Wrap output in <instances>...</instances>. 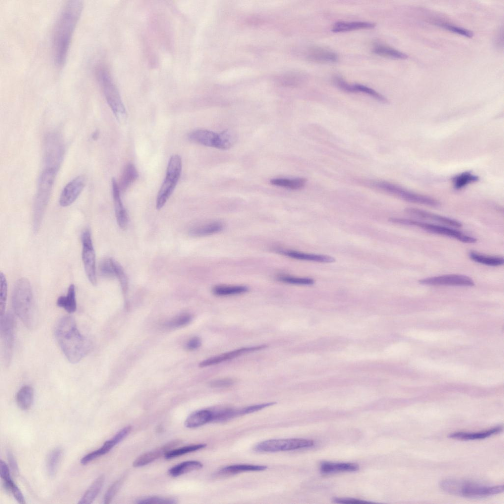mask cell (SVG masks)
Returning a JSON list of instances; mask_svg holds the SVG:
<instances>
[{"instance_id": "17", "label": "cell", "mask_w": 504, "mask_h": 504, "mask_svg": "<svg viewBox=\"0 0 504 504\" xmlns=\"http://www.w3.org/2000/svg\"><path fill=\"white\" fill-rule=\"evenodd\" d=\"M181 442L180 440L171 441L158 448L143 453L134 461L133 466L135 467H140L148 465L164 455L167 452L180 444Z\"/></svg>"}, {"instance_id": "10", "label": "cell", "mask_w": 504, "mask_h": 504, "mask_svg": "<svg viewBox=\"0 0 504 504\" xmlns=\"http://www.w3.org/2000/svg\"><path fill=\"white\" fill-rule=\"evenodd\" d=\"M1 357L5 367L11 362L14 343L15 320L10 313L0 316Z\"/></svg>"}, {"instance_id": "30", "label": "cell", "mask_w": 504, "mask_h": 504, "mask_svg": "<svg viewBox=\"0 0 504 504\" xmlns=\"http://www.w3.org/2000/svg\"><path fill=\"white\" fill-rule=\"evenodd\" d=\"M58 306L64 309L68 313H73L77 309L75 288L74 284L69 285L65 296H60L57 301Z\"/></svg>"}, {"instance_id": "34", "label": "cell", "mask_w": 504, "mask_h": 504, "mask_svg": "<svg viewBox=\"0 0 504 504\" xmlns=\"http://www.w3.org/2000/svg\"><path fill=\"white\" fill-rule=\"evenodd\" d=\"M203 464L198 461H187L170 468L168 472L171 476L177 477L184 473L202 468Z\"/></svg>"}, {"instance_id": "3", "label": "cell", "mask_w": 504, "mask_h": 504, "mask_svg": "<svg viewBox=\"0 0 504 504\" xmlns=\"http://www.w3.org/2000/svg\"><path fill=\"white\" fill-rule=\"evenodd\" d=\"M11 303L15 314L26 327L34 328L37 315L32 288L27 278H21L15 283L11 294Z\"/></svg>"}, {"instance_id": "44", "label": "cell", "mask_w": 504, "mask_h": 504, "mask_svg": "<svg viewBox=\"0 0 504 504\" xmlns=\"http://www.w3.org/2000/svg\"><path fill=\"white\" fill-rule=\"evenodd\" d=\"M114 261L112 258H105L100 262L99 270L101 276L106 278L115 277Z\"/></svg>"}, {"instance_id": "21", "label": "cell", "mask_w": 504, "mask_h": 504, "mask_svg": "<svg viewBox=\"0 0 504 504\" xmlns=\"http://www.w3.org/2000/svg\"><path fill=\"white\" fill-rule=\"evenodd\" d=\"M307 59L316 63H332L338 61L337 54L333 51L319 46H313L307 51Z\"/></svg>"}, {"instance_id": "26", "label": "cell", "mask_w": 504, "mask_h": 504, "mask_svg": "<svg viewBox=\"0 0 504 504\" xmlns=\"http://www.w3.org/2000/svg\"><path fill=\"white\" fill-rule=\"evenodd\" d=\"M121 441V437L116 434L111 440L106 441L100 448L84 456L80 460L81 463L86 465L97 457L105 454Z\"/></svg>"}, {"instance_id": "16", "label": "cell", "mask_w": 504, "mask_h": 504, "mask_svg": "<svg viewBox=\"0 0 504 504\" xmlns=\"http://www.w3.org/2000/svg\"><path fill=\"white\" fill-rule=\"evenodd\" d=\"M86 184L84 176L80 175L69 182L63 189L59 198V203L62 207L72 204L83 190Z\"/></svg>"}, {"instance_id": "13", "label": "cell", "mask_w": 504, "mask_h": 504, "mask_svg": "<svg viewBox=\"0 0 504 504\" xmlns=\"http://www.w3.org/2000/svg\"><path fill=\"white\" fill-rule=\"evenodd\" d=\"M376 186L408 202L432 207H438L440 205L439 201L433 198L410 191L390 183L378 182L376 183Z\"/></svg>"}, {"instance_id": "48", "label": "cell", "mask_w": 504, "mask_h": 504, "mask_svg": "<svg viewBox=\"0 0 504 504\" xmlns=\"http://www.w3.org/2000/svg\"><path fill=\"white\" fill-rule=\"evenodd\" d=\"M124 480L123 476L114 482L108 489L104 496V503L109 504L120 489Z\"/></svg>"}, {"instance_id": "47", "label": "cell", "mask_w": 504, "mask_h": 504, "mask_svg": "<svg viewBox=\"0 0 504 504\" xmlns=\"http://www.w3.org/2000/svg\"><path fill=\"white\" fill-rule=\"evenodd\" d=\"M114 269L115 277L119 281L123 292L126 293L128 287L127 279L123 268L116 260L114 261Z\"/></svg>"}, {"instance_id": "35", "label": "cell", "mask_w": 504, "mask_h": 504, "mask_svg": "<svg viewBox=\"0 0 504 504\" xmlns=\"http://www.w3.org/2000/svg\"><path fill=\"white\" fill-rule=\"evenodd\" d=\"M248 290V287L243 285H218L212 289L213 294L219 296L239 295L245 293Z\"/></svg>"}, {"instance_id": "5", "label": "cell", "mask_w": 504, "mask_h": 504, "mask_svg": "<svg viewBox=\"0 0 504 504\" xmlns=\"http://www.w3.org/2000/svg\"><path fill=\"white\" fill-rule=\"evenodd\" d=\"M58 170L53 167H46L40 176L33 205V229L34 233L38 232L40 228Z\"/></svg>"}, {"instance_id": "40", "label": "cell", "mask_w": 504, "mask_h": 504, "mask_svg": "<svg viewBox=\"0 0 504 504\" xmlns=\"http://www.w3.org/2000/svg\"><path fill=\"white\" fill-rule=\"evenodd\" d=\"M350 93H362L382 103H387L388 101L386 97L376 91L362 84H351Z\"/></svg>"}, {"instance_id": "6", "label": "cell", "mask_w": 504, "mask_h": 504, "mask_svg": "<svg viewBox=\"0 0 504 504\" xmlns=\"http://www.w3.org/2000/svg\"><path fill=\"white\" fill-rule=\"evenodd\" d=\"M96 80L105 99L114 115L120 123L126 121V113L119 92L108 70L100 65L95 69Z\"/></svg>"}, {"instance_id": "28", "label": "cell", "mask_w": 504, "mask_h": 504, "mask_svg": "<svg viewBox=\"0 0 504 504\" xmlns=\"http://www.w3.org/2000/svg\"><path fill=\"white\" fill-rule=\"evenodd\" d=\"M223 224L218 221L208 222L191 228L189 233L194 237H203L213 235L221 231Z\"/></svg>"}, {"instance_id": "55", "label": "cell", "mask_w": 504, "mask_h": 504, "mask_svg": "<svg viewBox=\"0 0 504 504\" xmlns=\"http://www.w3.org/2000/svg\"><path fill=\"white\" fill-rule=\"evenodd\" d=\"M233 381L230 379H223L215 380L212 382L211 385L213 387H222L231 385Z\"/></svg>"}, {"instance_id": "14", "label": "cell", "mask_w": 504, "mask_h": 504, "mask_svg": "<svg viewBox=\"0 0 504 504\" xmlns=\"http://www.w3.org/2000/svg\"><path fill=\"white\" fill-rule=\"evenodd\" d=\"M64 149L63 142L55 134L47 136L45 150V160L46 167H53L58 169L63 156Z\"/></svg>"}, {"instance_id": "18", "label": "cell", "mask_w": 504, "mask_h": 504, "mask_svg": "<svg viewBox=\"0 0 504 504\" xmlns=\"http://www.w3.org/2000/svg\"><path fill=\"white\" fill-rule=\"evenodd\" d=\"M267 347V345H262L260 346L239 348L206 359L200 363L199 365L200 367H205L218 364L224 361L233 359L239 356L250 353L251 352L259 350L263 348H265Z\"/></svg>"}, {"instance_id": "53", "label": "cell", "mask_w": 504, "mask_h": 504, "mask_svg": "<svg viewBox=\"0 0 504 504\" xmlns=\"http://www.w3.org/2000/svg\"><path fill=\"white\" fill-rule=\"evenodd\" d=\"M7 454L10 469L14 475H17L19 473V469L17 462L11 452L8 451Z\"/></svg>"}, {"instance_id": "54", "label": "cell", "mask_w": 504, "mask_h": 504, "mask_svg": "<svg viewBox=\"0 0 504 504\" xmlns=\"http://www.w3.org/2000/svg\"><path fill=\"white\" fill-rule=\"evenodd\" d=\"M0 476L2 480L10 477L9 468L6 464L2 460L0 461Z\"/></svg>"}, {"instance_id": "50", "label": "cell", "mask_w": 504, "mask_h": 504, "mask_svg": "<svg viewBox=\"0 0 504 504\" xmlns=\"http://www.w3.org/2000/svg\"><path fill=\"white\" fill-rule=\"evenodd\" d=\"M437 24L438 26L443 29L464 36L472 37L473 35L471 31L461 27L445 23H438Z\"/></svg>"}, {"instance_id": "22", "label": "cell", "mask_w": 504, "mask_h": 504, "mask_svg": "<svg viewBox=\"0 0 504 504\" xmlns=\"http://www.w3.org/2000/svg\"><path fill=\"white\" fill-rule=\"evenodd\" d=\"M279 253L295 259L311 261L322 263H332L335 259L330 256L322 254L307 253L298 251L287 250H278Z\"/></svg>"}, {"instance_id": "29", "label": "cell", "mask_w": 504, "mask_h": 504, "mask_svg": "<svg viewBox=\"0 0 504 504\" xmlns=\"http://www.w3.org/2000/svg\"><path fill=\"white\" fill-rule=\"evenodd\" d=\"M359 468L358 465L354 463L324 462L321 463L320 470L323 473L329 474L340 472H355L358 470Z\"/></svg>"}, {"instance_id": "32", "label": "cell", "mask_w": 504, "mask_h": 504, "mask_svg": "<svg viewBox=\"0 0 504 504\" xmlns=\"http://www.w3.org/2000/svg\"><path fill=\"white\" fill-rule=\"evenodd\" d=\"M138 173L135 166L130 163L125 167L118 184L120 192H124L137 179Z\"/></svg>"}, {"instance_id": "19", "label": "cell", "mask_w": 504, "mask_h": 504, "mask_svg": "<svg viewBox=\"0 0 504 504\" xmlns=\"http://www.w3.org/2000/svg\"><path fill=\"white\" fill-rule=\"evenodd\" d=\"M405 212L413 216L424 220H432L451 227L460 228L462 226V223L456 220L437 215L418 208H408L405 210Z\"/></svg>"}, {"instance_id": "1", "label": "cell", "mask_w": 504, "mask_h": 504, "mask_svg": "<svg viewBox=\"0 0 504 504\" xmlns=\"http://www.w3.org/2000/svg\"><path fill=\"white\" fill-rule=\"evenodd\" d=\"M83 8L82 1L69 0L62 9L54 28L52 47L54 62H65L71 37Z\"/></svg>"}, {"instance_id": "7", "label": "cell", "mask_w": 504, "mask_h": 504, "mask_svg": "<svg viewBox=\"0 0 504 504\" xmlns=\"http://www.w3.org/2000/svg\"><path fill=\"white\" fill-rule=\"evenodd\" d=\"M188 137L193 142L222 150L231 148L236 141L235 134L228 130L216 133L206 129H197L191 132Z\"/></svg>"}, {"instance_id": "25", "label": "cell", "mask_w": 504, "mask_h": 504, "mask_svg": "<svg viewBox=\"0 0 504 504\" xmlns=\"http://www.w3.org/2000/svg\"><path fill=\"white\" fill-rule=\"evenodd\" d=\"M267 467L263 465L251 464H237L228 466L220 470L217 473L218 476H229L245 472L262 471Z\"/></svg>"}, {"instance_id": "9", "label": "cell", "mask_w": 504, "mask_h": 504, "mask_svg": "<svg viewBox=\"0 0 504 504\" xmlns=\"http://www.w3.org/2000/svg\"><path fill=\"white\" fill-rule=\"evenodd\" d=\"M389 221L394 223L418 227L428 232L453 238L463 243L473 244L477 241V239L473 237L467 235L456 229L442 225L398 218H390Z\"/></svg>"}, {"instance_id": "24", "label": "cell", "mask_w": 504, "mask_h": 504, "mask_svg": "<svg viewBox=\"0 0 504 504\" xmlns=\"http://www.w3.org/2000/svg\"><path fill=\"white\" fill-rule=\"evenodd\" d=\"M212 410L204 409L190 414L185 421V425L189 428H196L212 421Z\"/></svg>"}, {"instance_id": "12", "label": "cell", "mask_w": 504, "mask_h": 504, "mask_svg": "<svg viewBox=\"0 0 504 504\" xmlns=\"http://www.w3.org/2000/svg\"><path fill=\"white\" fill-rule=\"evenodd\" d=\"M82 250V259L86 276L94 285L97 283L96 259L91 234L89 229H85L81 236Z\"/></svg>"}, {"instance_id": "20", "label": "cell", "mask_w": 504, "mask_h": 504, "mask_svg": "<svg viewBox=\"0 0 504 504\" xmlns=\"http://www.w3.org/2000/svg\"><path fill=\"white\" fill-rule=\"evenodd\" d=\"M112 187L117 221L120 227L122 229H125L127 225L128 216L121 199V192L118 184L114 178L112 179Z\"/></svg>"}, {"instance_id": "4", "label": "cell", "mask_w": 504, "mask_h": 504, "mask_svg": "<svg viewBox=\"0 0 504 504\" xmlns=\"http://www.w3.org/2000/svg\"><path fill=\"white\" fill-rule=\"evenodd\" d=\"M440 488L454 496L476 499L492 496L503 493L504 485L486 486L471 481L448 478L441 480Z\"/></svg>"}, {"instance_id": "43", "label": "cell", "mask_w": 504, "mask_h": 504, "mask_svg": "<svg viewBox=\"0 0 504 504\" xmlns=\"http://www.w3.org/2000/svg\"><path fill=\"white\" fill-rule=\"evenodd\" d=\"M277 279L282 283L294 285H309L315 283V281L311 278L296 277L287 275H280L277 276Z\"/></svg>"}, {"instance_id": "51", "label": "cell", "mask_w": 504, "mask_h": 504, "mask_svg": "<svg viewBox=\"0 0 504 504\" xmlns=\"http://www.w3.org/2000/svg\"><path fill=\"white\" fill-rule=\"evenodd\" d=\"M191 320V316L188 314H184L175 317L168 323L171 327H180L188 324Z\"/></svg>"}, {"instance_id": "15", "label": "cell", "mask_w": 504, "mask_h": 504, "mask_svg": "<svg viewBox=\"0 0 504 504\" xmlns=\"http://www.w3.org/2000/svg\"><path fill=\"white\" fill-rule=\"evenodd\" d=\"M418 282L420 284L427 285L472 286L474 285V282L471 278L460 274L429 277L420 279Z\"/></svg>"}, {"instance_id": "11", "label": "cell", "mask_w": 504, "mask_h": 504, "mask_svg": "<svg viewBox=\"0 0 504 504\" xmlns=\"http://www.w3.org/2000/svg\"><path fill=\"white\" fill-rule=\"evenodd\" d=\"M314 444V441L305 439H272L258 443L254 450L258 452H275L310 448Z\"/></svg>"}, {"instance_id": "45", "label": "cell", "mask_w": 504, "mask_h": 504, "mask_svg": "<svg viewBox=\"0 0 504 504\" xmlns=\"http://www.w3.org/2000/svg\"><path fill=\"white\" fill-rule=\"evenodd\" d=\"M5 488L13 495L16 501L20 504H25V499L20 490L13 481L11 477L3 480Z\"/></svg>"}, {"instance_id": "33", "label": "cell", "mask_w": 504, "mask_h": 504, "mask_svg": "<svg viewBox=\"0 0 504 504\" xmlns=\"http://www.w3.org/2000/svg\"><path fill=\"white\" fill-rule=\"evenodd\" d=\"M33 397L34 391L31 386H23L16 394V400L17 405L23 410L29 409L32 405Z\"/></svg>"}, {"instance_id": "8", "label": "cell", "mask_w": 504, "mask_h": 504, "mask_svg": "<svg viewBox=\"0 0 504 504\" xmlns=\"http://www.w3.org/2000/svg\"><path fill=\"white\" fill-rule=\"evenodd\" d=\"M182 168L181 157L172 155L168 161L165 179L158 192L156 208L161 209L173 193L180 177Z\"/></svg>"}, {"instance_id": "23", "label": "cell", "mask_w": 504, "mask_h": 504, "mask_svg": "<svg viewBox=\"0 0 504 504\" xmlns=\"http://www.w3.org/2000/svg\"><path fill=\"white\" fill-rule=\"evenodd\" d=\"M502 431L503 427L502 426H498L489 430L477 432H453L450 434L448 437L451 439L461 441L481 440L501 433Z\"/></svg>"}, {"instance_id": "52", "label": "cell", "mask_w": 504, "mask_h": 504, "mask_svg": "<svg viewBox=\"0 0 504 504\" xmlns=\"http://www.w3.org/2000/svg\"><path fill=\"white\" fill-rule=\"evenodd\" d=\"M333 502L338 504H365L371 503L370 502L364 501L362 500L356 499L354 498H335L333 499Z\"/></svg>"}, {"instance_id": "56", "label": "cell", "mask_w": 504, "mask_h": 504, "mask_svg": "<svg viewBox=\"0 0 504 504\" xmlns=\"http://www.w3.org/2000/svg\"><path fill=\"white\" fill-rule=\"evenodd\" d=\"M201 345V341L198 337H194L190 339L188 343L187 347L189 350H192L197 349Z\"/></svg>"}, {"instance_id": "38", "label": "cell", "mask_w": 504, "mask_h": 504, "mask_svg": "<svg viewBox=\"0 0 504 504\" xmlns=\"http://www.w3.org/2000/svg\"><path fill=\"white\" fill-rule=\"evenodd\" d=\"M372 51L378 56L392 59H406L408 57L407 54L382 44L375 45Z\"/></svg>"}, {"instance_id": "2", "label": "cell", "mask_w": 504, "mask_h": 504, "mask_svg": "<svg viewBox=\"0 0 504 504\" xmlns=\"http://www.w3.org/2000/svg\"><path fill=\"white\" fill-rule=\"evenodd\" d=\"M57 342L67 360L79 362L90 349L88 340L79 332L74 319L69 316L61 318L55 329Z\"/></svg>"}, {"instance_id": "41", "label": "cell", "mask_w": 504, "mask_h": 504, "mask_svg": "<svg viewBox=\"0 0 504 504\" xmlns=\"http://www.w3.org/2000/svg\"><path fill=\"white\" fill-rule=\"evenodd\" d=\"M206 446V444L199 443L185 446L177 449H171L166 452L164 455V457L166 459H170L186 453L204 448Z\"/></svg>"}, {"instance_id": "27", "label": "cell", "mask_w": 504, "mask_h": 504, "mask_svg": "<svg viewBox=\"0 0 504 504\" xmlns=\"http://www.w3.org/2000/svg\"><path fill=\"white\" fill-rule=\"evenodd\" d=\"M374 23L363 21L344 22L335 23L332 28L333 32H344L355 30L370 29L375 28Z\"/></svg>"}, {"instance_id": "49", "label": "cell", "mask_w": 504, "mask_h": 504, "mask_svg": "<svg viewBox=\"0 0 504 504\" xmlns=\"http://www.w3.org/2000/svg\"><path fill=\"white\" fill-rule=\"evenodd\" d=\"M177 501L173 498H162L159 497H150L138 500L136 502L137 504H173L177 503Z\"/></svg>"}, {"instance_id": "42", "label": "cell", "mask_w": 504, "mask_h": 504, "mask_svg": "<svg viewBox=\"0 0 504 504\" xmlns=\"http://www.w3.org/2000/svg\"><path fill=\"white\" fill-rule=\"evenodd\" d=\"M478 177L470 172H464L456 175L453 179L454 188L460 189L467 185L478 180Z\"/></svg>"}, {"instance_id": "37", "label": "cell", "mask_w": 504, "mask_h": 504, "mask_svg": "<svg viewBox=\"0 0 504 504\" xmlns=\"http://www.w3.org/2000/svg\"><path fill=\"white\" fill-rule=\"evenodd\" d=\"M306 182L305 179L302 178L294 179L278 178L270 180V183L273 185L293 190L303 188Z\"/></svg>"}, {"instance_id": "39", "label": "cell", "mask_w": 504, "mask_h": 504, "mask_svg": "<svg viewBox=\"0 0 504 504\" xmlns=\"http://www.w3.org/2000/svg\"><path fill=\"white\" fill-rule=\"evenodd\" d=\"M62 455L63 451L60 448L54 449L49 454L46 461V468L49 476L52 477L56 475Z\"/></svg>"}, {"instance_id": "31", "label": "cell", "mask_w": 504, "mask_h": 504, "mask_svg": "<svg viewBox=\"0 0 504 504\" xmlns=\"http://www.w3.org/2000/svg\"><path fill=\"white\" fill-rule=\"evenodd\" d=\"M104 479L103 475H101L96 478L78 502V504H89L92 503L101 490Z\"/></svg>"}, {"instance_id": "36", "label": "cell", "mask_w": 504, "mask_h": 504, "mask_svg": "<svg viewBox=\"0 0 504 504\" xmlns=\"http://www.w3.org/2000/svg\"><path fill=\"white\" fill-rule=\"evenodd\" d=\"M469 255L475 262L487 266H499L504 263V259L501 256L486 255L473 251L470 252Z\"/></svg>"}, {"instance_id": "46", "label": "cell", "mask_w": 504, "mask_h": 504, "mask_svg": "<svg viewBox=\"0 0 504 504\" xmlns=\"http://www.w3.org/2000/svg\"><path fill=\"white\" fill-rule=\"evenodd\" d=\"M0 316L4 315L6 306L7 284L6 277L2 272H0Z\"/></svg>"}]
</instances>
